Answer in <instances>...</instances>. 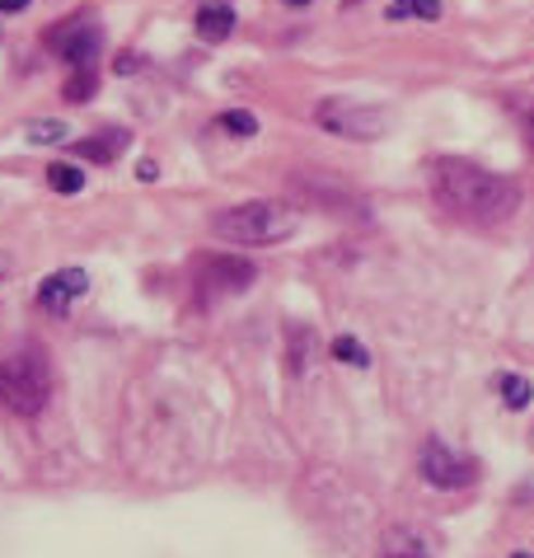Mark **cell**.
<instances>
[{
    "label": "cell",
    "mask_w": 534,
    "mask_h": 558,
    "mask_svg": "<svg viewBox=\"0 0 534 558\" xmlns=\"http://www.w3.org/2000/svg\"><path fill=\"white\" fill-rule=\"evenodd\" d=\"M497 390H501V404L507 409H530V399H534V385L525 376H501Z\"/></svg>",
    "instance_id": "obj_13"
},
{
    "label": "cell",
    "mask_w": 534,
    "mask_h": 558,
    "mask_svg": "<svg viewBox=\"0 0 534 558\" xmlns=\"http://www.w3.org/2000/svg\"><path fill=\"white\" fill-rule=\"evenodd\" d=\"M136 174H141V179H146V183H150L155 174H160V169H155V160H141V169H136Z\"/></svg>",
    "instance_id": "obj_19"
},
{
    "label": "cell",
    "mask_w": 534,
    "mask_h": 558,
    "mask_svg": "<svg viewBox=\"0 0 534 558\" xmlns=\"http://www.w3.org/2000/svg\"><path fill=\"white\" fill-rule=\"evenodd\" d=\"M230 28H234V10L230 5H202L197 10V34L207 38V43L230 38Z\"/></svg>",
    "instance_id": "obj_11"
},
{
    "label": "cell",
    "mask_w": 534,
    "mask_h": 558,
    "mask_svg": "<svg viewBox=\"0 0 534 558\" xmlns=\"http://www.w3.org/2000/svg\"><path fill=\"white\" fill-rule=\"evenodd\" d=\"M28 142H66V122H28Z\"/></svg>",
    "instance_id": "obj_17"
},
{
    "label": "cell",
    "mask_w": 534,
    "mask_h": 558,
    "mask_svg": "<svg viewBox=\"0 0 534 558\" xmlns=\"http://www.w3.org/2000/svg\"><path fill=\"white\" fill-rule=\"evenodd\" d=\"M128 142H132V136L122 132V128H108L104 136H89V142H75V150H81L85 160H99V165H108V160H118V155L128 150Z\"/></svg>",
    "instance_id": "obj_10"
},
{
    "label": "cell",
    "mask_w": 534,
    "mask_h": 558,
    "mask_svg": "<svg viewBox=\"0 0 534 558\" xmlns=\"http://www.w3.org/2000/svg\"><path fill=\"white\" fill-rule=\"evenodd\" d=\"M85 291H89V272H81V268H61V272H52V277H43L38 301L52 310V315H66V305H71L75 296H85Z\"/></svg>",
    "instance_id": "obj_7"
},
{
    "label": "cell",
    "mask_w": 534,
    "mask_h": 558,
    "mask_svg": "<svg viewBox=\"0 0 534 558\" xmlns=\"http://www.w3.org/2000/svg\"><path fill=\"white\" fill-rule=\"evenodd\" d=\"M47 43L61 52V61H66L71 71H89L94 66V52H99V28L85 24V20H71L47 34Z\"/></svg>",
    "instance_id": "obj_6"
},
{
    "label": "cell",
    "mask_w": 534,
    "mask_h": 558,
    "mask_svg": "<svg viewBox=\"0 0 534 558\" xmlns=\"http://www.w3.org/2000/svg\"><path fill=\"white\" fill-rule=\"evenodd\" d=\"M0 277H5V258H0Z\"/></svg>",
    "instance_id": "obj_22"
},
{
    "label": "cell",
    "mask_w": 534,
    "mask_h": 558,
    "mask_svg": "<svg viewBox=\"0 0 534 558\" xmlns=\"http://www.w3.org/2000/svg\"><path fill=\"white\" fill-rule=\"evenodd\" d=\"M422 478H427L432 488H469L478 478V460L469 456H454L446 441H427L422 446Z\"/></svg>",
    "instance_id": "obj_5"
},
{
    "label": "cell",
    "mask_w": 534,
    "mask_h": 558,
    "mask_svg": "<svg viewBox=\"0 0 534 558\" xmlns=\"http://www.w3.org/2000/svg\"><path fill=\"white\" fill-rule=\"evenodd\" d=\"M432 197L436 207H446L464 226H497L525 203L515 179L493 174V169H483L474 160H454V155L432 165Z\"/></svg>",
    "instance_id": "obj_1"
},
{
    "label": "cell",
    "mask_w": 534,
    "mask_h": 558,
    "mask_svg": "<svg viewBox=\"0 0 534 558\" xmlns=\"http://www.w3.org/2000/svg\"><path fill=\"white\" fill-rule=\"evenodd\" d=\"M52 395V371H47L43 352H14L0 356V404L20 417H38Z\"/></svg>",
    "instance_id": "obj_3"
},
{
    "label": "cell",
    "mask_w": 534,
    "mask_h": 558,
    "mask_svg": "<svg viewBox=\"0 0 534 558\" xmlns=\"http://www.w3.org/2000/svg\"><path fill=\"white\" fill-rule=\"evenodd\" d=\"M380 558H436V549L417 525H395V531H385V539H380Z\"/></svg>",
    "instance_id": "obj_8"
},
{
    "label": "cell",
    "mask_w": 534,
    "mask_h": 558,
    "mask_svg": "<svg viewBox=\"0 0 534 558\" xmlns=\"http://www.w3.org/2000/svg\"><path fill=\"white\" fill-rule=\"evenodd\" d=\"M521 122H525V142L534 150V99H521Z\"/></svg>",
    "instance_id": "obj_18"
},
{
    "label": "cell",
    "mask_w": 534,
    "mask_h": 558,
    "mask_svg": "<svg viewBox=\"0 0 534 558\" xmlns=\"http://www.w3.org/2000/svg\"><path fill=\"white\" fill-rule=\"evenodd\" d=\"M254 282V268L244 258H211L207 263V296L211 291H244Z\"/></svg>",
    "instance_id": "obj_9"
},
{
    "label": "cell",
    "mask_w": 534,
    "mask_h": 558,
    "mask_svg": "<svg viewBox=\"0 0 534 558\" xmlns=\"http://www.w3.org/2000/svg\"><path fill=\"white\" fill-rule=\"evenodd\" d=\"M47 183H52L57 193H81V189H85V169H75V165H52V169H47Z\"/></svg>",
    "instance_id": "obj_14"
},
{
    "label": "cell",
    "mask_w": 534,
    "mask_h": 558,
    "mask_svg": "<svg viewBox=\"0 0 534 558\" xmlns=\"http://www.w3.org/2000/svg\"><path fill=\"white\" fill-rule=\"evenodd\" d=\"M216 128L230 132V136H254V132H258V118H254V113H244V108H234V113H221V118H216Z\"/></svg>",
    "instance_id": "obj_15"
},
{
    "label": "cell",
    "mask_w": 534,
    "mask_h": 558,
    "mask_svg": "<svg viewBox=\"0 0 534 558\" xmlns=\"http://www.w3.org/2000/svg\"><path fill=\"white\" fill-rule=\"evenodd\" d=\"M511 558H534V554H511Z\"/></svg>",
    "instance_id": "obj_23"
},
{
    "label": "cell",
    "mask_w": 534,
    "mask_h": 558,
    "mask_svg": "<svg viewBox=\"0 0 534 558\" xmlns=\"http://www.w3.org/2000/svg\"><path fill=\"white\" fill-rule=\"evenodd\" d=\"M389 20L403 24V20H441V0H389Z\"/></svg>",
    "instance_id": "obj_12"
},
{
    "label": "cell",
    "mask_w": 534,
    "mask_h": 558,
    "mask_svg": "<svg viewBox=\"0 0 534 558\" xmlns=\"http://www.w3.org/2000/svg\"><path fill=\"white\" fill-rule=\"evenodd\" d=\"M216 240L240 244V250H267V244H281L301 230V211L287 203H272V197H258V203H240L226 207L211 221Z\"/></svg>",
    "instance_id": "obj_2"
},
{
    "label": "cell",
    "mask_w": 534,
    "mask_h": 558,
    "mask_svg": "<svg viewBox=\"0 0 534 558\" xmlns=\"http://www.w3.org/2000/svg\"><path fill=\"white\" fill-rule=\"evenodd\" d=\"M287 5H310V0H287Z\"/></svg>",
    "instance_id": "obj_21"
},
{
    "label": "cell",
    "mask_w": 534,
    "mask_h": 558,
    "mask_svg": "<svg viewBox=\"0 0 534 558\" xmlns=\"http://www.w3.org/2000/svg\"><path fill=\"white\" fill-rule=\"evenodd\" d=\"M24 5H28V0H0V10H5V14L10 10H24Z\"/></svg>",
    "instance_id": "obj_20"
},
{
    "label": "cell",
    "mask_w": 534,
    "mask_h": 558,
    "mask_svg": "<svg viewBox=\"0 0 534 558\" xmlns=\"http://www.w3.org/2000/svg\"><path fill=\"white\" fill-rule=\"evenodd\" d=\"M333 356L338 362H348V366H371V352L356 343V338H338L333 343Z\"/></svg>",
    "instance_id": "obj_16"
},
{
    "label": "cell",
    "mask_w": 534,
    "mask_h": 558,
    "mask_svg": "<svg viewBox=\"0 0 534 558\" xmlns=\"http://www.w3.org/2000/svg\"><path fill=\"white\" fill-rule=\"evenodd\" d=\"M314 122L333 136H348V142H375V136H385L389 113L375 104H356V99L333 95V99L314 104Z\"/></svg>",
    "instance_id": "obj_4"
}]
</instances>
